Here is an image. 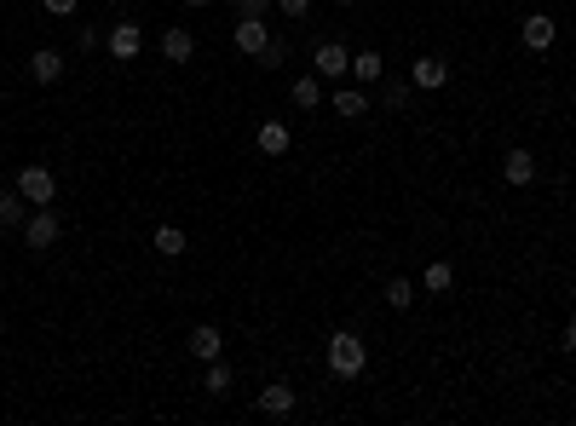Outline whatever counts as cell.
Returning <instances> with one entry per match:
<instances>
[{"label":"cell","instance_id":"cell-8","mask_svg":"<svg viewBox=\"0 0 576 426\" xmlns=\"http://www.w3.org/2000/svg\"><path fill=\"white\" fill-rule=\"evenodd\" d=\"M449 81V64L444 58H415V70H410V87H421V92H439Z\"/></svg>","mask_w":576,"mask_h":426},{"label":"cell","instance_id":"cell-2","mask_svg":"<svg viewBox=\"0 0 576 426\" xmlns=\"http://www.w3.org/2000/svg\"><path fill=\"white\" fill-rule=\"evenodd\" d=\"M18 196L29 202V208H52V202H58V179H52V167H24L18 173Z\"/></svg>","mask_w":576,"mask_h":426},{"label":"cell","instance_id":"cell-3","mask_svg":"<svg viewBox=\"0 0 576 426\" xmlns=\"http://www.w3.org/2000/svg\"><path fill=\"white\" fill-rule=\"evenodd\" d=\"M311 70H317V81H340V75H352V52L340 41H323L311 52Z\"/></svg>","mask_w":576,"mask_h":426},{"label":"cell","instance_id":"cell-30","mask_svg":"<svg viewBox=\"0 0 576 426\" xmlns=\"http://www.w3.org/2000/svg\"><path fill=\"white\" fill-rule=\"evenodd\" d=\"M335 6H357V0H335Z\"/></svg>","mask_w":576,"mask_h":426},{"label":"cell","instance_id":"cell-29","mask_svg":"<svg viewBox=\"0 0 576 426\" xmlns=\"http://www.w3.org/2000/svg\"><path fill=\"white\" fill-rule=\"evenodd\" d=\"M184 6H191V12H202V6H208V0H184Z\"/></svg>","mask_w":576,"mask_h":426},{"label":"cell","instance_id":"cell-10","mask_svg":"<svg viewBox=\"0 0 576 426\" xmlns=\"http://www.w3.org/2000/svg\"><path fill=\"white\" fill-rule=\"evenodd\" d=\"M502 179H507V185H519V191H524V185L536 179V156H531V150H507V162H502Z\"/></svg>","mask_w":576,"mask_h":426},{"label":"cell","instance_id":"cell-12","mask_svg":"<svg viewBox=\"0 0 576 426\" xmlns=\"http://www.w3.org/2000/svg\"><path fill=\"white\" fill-rule=\"evenodd\" d=\"M352 75H357V87H381L386 81L381 52H352Z\"/></svg>","mask_w":576,"mask_h":426},{"label":"cell","instance_id":"cell-7","mask_svg":"<svg viewBox=\"0 0 576 426\" xmlns=\"http://www.w3.org/2000/svg\"><path fill=\"white\" fill-rule=\"evenodd\" d=\"M162 58H167V64H191V58H196V35H191L184 24H174V29L162 35Z\"/></svg>","mask_w":576,"mask_h":426},{"label":"cell","instance_id":"cell-22","mask_svg":"<svg viewBox=\"0 0 576 426\" xmlns=\"http://www.w3.org/2000/svg\"><path fill=\"white\" fill-rule=\"evenodd\" d=\"M449 282H456V271H449L444 260H432L427 265V294H449Z\"/></svg>","mask_w":576,"mask_h":426},{"label":"cell","instance_id":"cell-4","mask_svg":"<svg viewBox=\"0 0 576 426\" xmlns=\"http://www.w3.org/2000/svg\"><path fill=\"white\" fill-rule=\"evenodd\" d=\"M104 46H110V58H116V64H133V58L145 52V29H138L133 18H121V24L110 29V41H104Z\"/></svg>","mask_w":576,"mask_h":426},{"label":"cell","instance_id":"cell-17","mask_svg":"<svg viewBox=\"0 0 576 426\" xmlns=\"http://www.w3.org/2000/svg\"><path fill=\"white\" fill-rule=\"evenodd\" d=\"M260 156H288V121H266L260 128Z\"/></svg>","mask_w":576,"mask_h":426},{"label":"cell","instance_id":"cell-19","mask_svg":"<svg viewBox=\"0 0 576 426\" xmlns=\"http://www.w3.org/2000/svg\"><path fill=\"white\" fill-rule=\"evenodd\" d=\"M369 109V99H364V87H340L335 92V116H346V121H357Z\"/></svg>","mask_w":576,"mask_h":426},{"label":"cell","instance_id":"cell-6","mask_svg":"<svg viewBox=\"0 0 576 426\" xmlns=\"http://www.w3.org/2000/svg\"><path fill=\"white\" fill-rule=\"evenodd\" d=\"M58 231H64V225H58V213H52V208H35V213L24 219V242L35 248V254H41V248H52V242H58Z\"/></svg>","mask_w":576,"mask_h":426},{"label":"cell","instance_id":"cell-14","mask_svg":"<svg viewBox=\"0 0 576 426\" xmlns=\"http://www.w3.org/2000/svg\"><path fill=\"white\" fill-rule=\"evenodd\" d=\"M519 35H524V46H531V52H548L559 29H553V18H524V29H519Z\"/></svg>","mask_w":576,"mask_h":426},{"label":"cell","instance_id":"cell-15","mask_svg":"<svg viewBox=\"0 0 576 426\" xmlns=\"http://www.w3.org/2000/svg\"><path fill=\"white\" fill-rule=\"evenodd\" d=\"M288 99H294V109H317L323 104V81L317 75H300V81H288Z\"/></svg>","mask_w":576,"mask_h":426},{"label":"cell","instance_id":"cell-25","mask_svg":"<svg viewBox=\"0 0 576 426\" xmlns=\"http://www.w3.org/2000/svg\"><path fill=\"white\" fill-rule=\"evenodd\" d=\"M231 6H237V18H266L271 0H231Z\"/></svg>","mask_w":576,"mask_h":426},{"label":"cell","instance_id":"cell-16","mask_svg":"<svg viewBox=\"0 0 576 426\" xmlns=\"http://www.w3.org/2000/svg\"><path fill=\"white\" fill-rule=\"evenodd\" d=\"M150 248H156V254H162V260H179V254H184V248H191V242H184V231H179V225H162V231L150 236Z\"/></svg>","mask_w":576,"mask_h":426},{"label":"cell","instance_id":"cell-11","mask_svg":"<svg viewBox=\"0 0 576 426\" xmlns=\"http://www.w3.org/2000/svg\"><path fill=\"white\" fill-rule=\"evenodd\" d=\"M24 219H29V202L18 196V185L0 191V231H24Z\"/></svg>","mask_w":576,"mask_h":426},{"label":"cell","instance_id":"cell-20","mask_svg":"<svg viewBox=\"0 0 576 426\" xmlns=\"http://www.w3.org/2000/svg\"><path fill=\"white\" fill-rule=\"evenodd\" d=\"M202 392H208V398H225V392H231V369H225L220 357L208 363V374H202Z\"/></svg>","mask_w":576,"mask_h":426},{"label":"cell","instance_id":"cell-28","mask_svg":"<svg viewBox=\"0 0 576 426\" xmlns=\"http://www.w3.org/2000/svg\"><path fill=\"white\" fill-rule=\"evenodd\" d=\"M565 352H576V317L565 323Z\"/></svg>","mask_w":576,"mask_h":426},{"label":"cell","instance_id":"cell-23","mask_svg":"<svg viewBox=\"0 0 576 426\" xmlns=\"http://www.w3.org/2000/svg\"><path fill=\"white\" fill-rule=\"evenodd\" d=\"M283 58H288V46L271 35V41H266V52H260V64H266V70H277V64H283Z\"/></svg>","mask_w":576,"mask_h":426},{"label":"cell","instance_id":"cell-27","mask_svg":"<svg viewBox=\"0 0 576 426\" xmlns=\"http://www.w3.org/2000/svg\"><path fill=\"white\" fill-rule=\"evenodd\" d=\"M46 12H52V18H70V12H75V0H46Z\"/></svg>","mask_w":576,"mask_h":426},{"label":"cell","instance_id":"cell-26","mask_svg":"<svg viewBox=\"0 0 576 426\" xmlns=\"http://www.w3.org/2000/svg\"><path fill=\"white\" fill-rule=\"evenodd\" d=\"M277 6H283V18H306V12H311V0H277Z\"/></svg>","mask_w":576,"mask_h":426},{"label":"cell","instance_id":"cell-9","mask_svg":"<svg viewBox=\"0 0 576 426\" xmlns=\"http://www.w3.org/2000/svg\"><path fill=\"white\" fill-rule=\"evenodd\" d=\"M29 75H35L41 87H52V81H64V58L52 52V46H41V52H29Z\"/></svg>","mask_w":576,"mask_h":426},{"label":"cell","instance_id":"cell-18","mask_svg":"<svg viewBox=\"0 0 576 426\" xmlns=\"http://www.w3.org/2000/svg\"><path fill=\"white\" fill-rule=\"evenodd\" d=\"M260 409H266V415H294V386H283V381L266 386L260 392Z\"/></svg>","mask_w":576,"mask_h":426},{"label":"cell","instance_id":"cell-21","mask_svg":"<svg viewBox=\"0 0 576 426\" xmlns=\"http://www.w3.org/2000/svg\"><path fill=\"white\" fill-rule=\"evenodd\" d=\"M386 306H392V311H410V306H415V282H410V277H392V282H386Z\"/></svg>","mask_w":576,"mask_h":426},{"label":"cell","instance_id":"cell-1","mask_svg":"<svg viewBox=\"0 0 576 426\" xmlns=\"http://www.w3.org/2000/svg\"><path fill=\"white\" fill-rule=\"evenodd\" d=\"M364 369H369V346L340 328V335L329 340V374H340V381H357Z\"/></svg>","mask_w":576,"mask_h":426},{"label":"cell","instance_id":"cell-24","mask_svg":"<svg viewBox=\"0 0 576 426\" xmlns=\"http://www.w3.org/2000/svg\"><path fill=\"white\" fill-rule=\"evenodd\" d=\"M381 99H386V109H403V104H410V87L392 81V87H381Z\"/></svg>","mask_w":576,"mask_h":426},{"label":"cell","instance_id":"cell-5","mask_svg":"<svg viewBox=\"0 0 576 426\" xmlns=\"http://www.w3.org/2000/svg\"><path fill=\"white\" fill-rule=\"evenodd\" d=\"M231 41H237L242 58H260V52H266V41H271V24H266V18H237Z\"/></svg>","mask_w":576,"mask_h":426},{"label":"cell","instance_id":"cell-13","mask_svg":"<svg viewBox=\"0 0 576 426\" xmlns=\"http://www.w3.org/2000/svg\"><path fill=\"white\" fill-rule=\"evenodd\" d=\"M220 346H225V335H220L213 323H196V328H191V352H196L202 363H213V357H220Z\"/></svg>","mask_w":576,"mask_h":426}]
</instances>
